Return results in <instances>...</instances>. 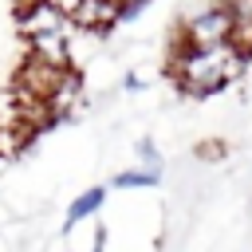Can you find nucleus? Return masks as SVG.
I'll return each mask as SVG.
<instances>
[{"mask_svg":"<svg viewBox=\"0 0 252 252\" xmlns=\"http://www.w3.org/2000/svg\"><path fill=\"white\" fill-rule=\"evenodd\" d=\"M154 185H161V169H146V165H130L110 177V189H154Z\"/></svg>","mask_w":252,"mask_h":252,"instance_id":"nucleus-6","label":"nucleus"},{"mask_svg":"<svg viewBox=\"0 0 252 252\" xmlns=\"http://www.w3.org/2000/svg\"><path fill=\"white\" fill-rule=\"evenodd\" d=\"M43 4H51L59 16H67V20H71V16H75V8H79L83 0H43Z\"/></svg>","mask_w":252,"mask_h":252,"instance_id":"nucleus-8","label":"nucleus"},{"mask_svg":"<svg viewBox=\"0 0 252 252\" xmlns=\"http://www.w3.org/2000/svg\"><path fill=\"white\" fill-rule=\"evenodd\" d=\"M244 67H248V55L236 43H217V47L173 43V51H169V79L189 98H213V94L228 91L244 75Z\"/></svg>","mask_w":252,"mask_h":252,"instance_id":"nucleus-1","label":"nucleus"},{"mask_svg":"<svg viewBox=\"0 0 252 252\" xmlns=\"http://www.w3.org/2000/svg\"><path fill=\"white\" fill-rule=\"evenodd\" d=\"M118 12H122V0H83L71 16L75 28L91 32V35H106L118 28Z\"/></svg>","mask_w":252,"mask_h":252,"instance_id":"nucleus-3","label":"nucleus"},{"mask_svg":"<svg viewBox=\"0 0 252 252\" xmlns=\"http://www.w3.org/2000/svg\"><path fill=\"white\" fill-rule=\"evenodd\" d=\"M91 252H106V228H98V232H94V244H91Z\"/></svg>","mask_w":252,"mask_h":252,"instance_id":"nucleus-9","label":"nucleus"},{"mask_svg":"<svg viewBox=\"0 0 252 252\" xmlns=\"http://www.w3.org/2000/svg\"><path fill=\"white\" fill-rule=\"evenodd\" d=\"M134 154H138V165L161 169V150L154 146V138H138V142H134Z\"/></svg>","mask_w":252,"mask_h":252,"instance_id":"nucleus-7","label":"nucleus"},{"mask_svg":"<svg viewBox=\"0 0 252 252\" xmlns=\"http://www.w3.org/2000/svg\"><path fill=\"white\" fill-rule=\"evenodd\" d=\"M16 20H20V35L32 39V35H43V32H63L71 20L59 16L51 4H28V8H16Z\"/></svg>","mask_w":252,"mask_h":252,"instance_id":"nucleus-4","label":"nucleus"},{"mask_svg":"<svg viewBox=\"0 0 252 252\" xmlns=\"http://www.w3.org/2000/svg\"><path fill=\"white\" fill-rule=\"evenodd\" d=\"M173 43H185V47L232 43V12H228V4H224V0H205L201 8H193V12L181 20Z\"/></svg>","mask_w":252,"mask_h":252,"instance_id":"nucleus-2","label":"nucleus"},{"mask_svg":"<svg viewBox=\"0 0 252 252\" xmlns=\"http://www.w3.org/2000/svg\"><path fill=\"white\" fill-rule=\"evenodd\" d=\"M102 205H106V185H91V189H83V193L67 205V213H63V232H71L75 224L91 220Z\"/></svg>","mask_w":252,"mask_h":252,"instance_id":"nucleus-5","label":"nucleus"},{"mask_svg":"<svg viewBox=\"0 0 252 252\" xmlns=\"http://www.w3.org/2000/svg\"><path fill=\"white\" fill-rule=\"evenodd\" d=\"M122 87H126V91H142V79H138V75H134V71H130V75H126V79H122Z\"/></svg>","mask_w":252,"mask_h":252,"instance_id":"nucleus-10","label":"nucleus"}]
</instances>
